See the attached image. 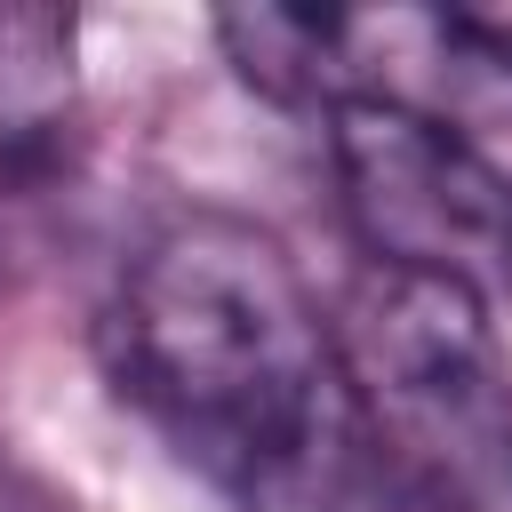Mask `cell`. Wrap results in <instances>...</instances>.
<instances>
[{"instance_id": "1", "label": "cell", "mask_w": 512, "mask_h": 512, "mask_svg": "<svg viewBox=\"0 0 512 512\" xmlns=\"http://www.w3.org/2000/svg\"><path fill=\"white\" fill-rule=\"evenodd\" d=\"M104 368L248 512H352L376 480V424L344 336L248 216L200 208L128 256L104 312Z\"/></svg>"}, {"instance_id": "2", "label": "cell", "mask_w": 512, "mask_h": 512, "mask_svg": "<svg viewBox=\"0 0 512 512\" xmlns=\"http://www.w3.org/2000/svg\"><path fill=\"white\" fill-rule=\"evenodd\" d=\"M328 168L376 272L448 280L480 304L512 296V176L464 128L344 96L328 104Z\"/></svg>"}, {"instance_id": "3", "label": "cell", "mask_w": 512, "mask_h": 512, "mask_svg": "<svg viewBox=\"0 0 512 512\" xmlns=\"http://www.w3.org/2000/svg\"><path fill=\"white\" fill-rule=\"evenodd\" d=\"M80 112L72 16L64 8H0V184L56 168Z\"/></svg>"}, {"instance_id": "4", "label": "cell", "mask_w": 512, "mask_h": 512, "mask_svg": "<svg viewBox=\"0 0 512 512\" xmlns=\"http://www.w3.org/2000/svg\"><path fill=\"white\" fill-rule=\"evenodd\" d=\"M0 512H72V504H64L40 472H24V464L0 456Z\"/></svg>"}, {"instance_id": "5", "label": "cell", "mask_w": 512, "mask_h": 512, "mask_svg": "<svg viewBox=\"0 0 512 512\" xmlns=\"http://www.w3.org/2000/svg\"><path fill=\"white\" fill-rule=\"evenodd\" d=\"M416 512H440V504H416Z\"/></svg>"}]
</instances>
